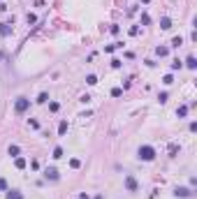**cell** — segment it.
<instances>
[{"instance_id":"obj_3","label":"cell","mask_w":197,"mask_h":199,"mask_svg":"<svg viewBox=\"0 0 197 199\" xmlns=\"http://www.w3.org/2000/svg\"><path fill=\"white\" fill-rule=\"evenodd\" d=\"M125 190L128 192H137V190H139V185H137V181H134V176H130V174L125 176Z\"/></svg>"},{"instance_id":"obj_13","label":"cell","mask_w":197,"mask_h":199,"mask_svg":"<svg viewBox=\"0 0 197 199\" xmlns=\"http://www.w3.org/2000/svg\"><path fill=\"white\" fill-rule=\"evenodd\" d=\"M181 44H183V37H181V35H176V37L172 40V46H174V49H179Z\"/></svg>"},{"instance_id":"obj_15","label":"cell","mask_w":197,"mask_h":199,"mask_svg":"<svg viewBox=\"0 0 197 199\" xmlns=\"http://www.w3.org/2000/svg\"><path fill=\"white\" fill-rule=\"evenodd\" d=\"M167 151H169V155L174 157L176 153H179V144H169V146H167Z\"/></svg>"},{"instance_id":"obj_31","label":"cell","mask_w":197,"mask_h":199,"mask_svg":"<svg viewBox=\"0 0 197 199\" xmlns=\"http://www.w3.org/2000/svg\"><path fill=\"white\" fill-rule=\"evenodd\" d=\"M111 67L118 69V67H121V60H118V58H114V60H111Z\"/></svg>"},{"instance_id":"obj_1","label":"cell","mask_w":197,"mask_h":199,"mask_svg":"<svg viewBox=\"0 0 197 199\" xmlns=\"http://www.w3.org/2000/svg\"><path fill=\"white\" fill-rule=\"evenodd\" d=\"M137 155H139V160H144V162H151L153 157H155V148L153 146H139Z\"/></svg>"},{"instance_id":"obj_16","label":"cell","mask_w":197,"mask_h":199,"mask_svg":"<svg viewBox=\"0 0 197 199\" xmlns=\"http://www.w3.org/2000/svg\"><path fill=\"white\" fill-rule=\"evenodd\" d=\"M186 67H190V69H197V60L193 58V56H190L188 60H186Z\"/></svg>"},{"instance_id":"obj_22","label":"cell","mask_w":197,"mask_h":199,"mask_svg":"<svg viewBox=\"0 0 197 199\" xmlns=\"http://www.w3.org/2000/svg\"><path fill=\"white\" fill-rule=\"evenodd\" d=\"M162 83H165V86H172V83H174V77H172V74H167V77L162 79Z\"/></svg>"},{"instance_id":"obj_23","label":"cell","mask_w":197,"mask_h":199,"mask_svg":"<svg viewBox=\"0 0 197 199\" xmlns=\"http://www.w3.org/2000/svg\"><path fill=\"white\" fill-rule=\"evenodd\" d=\"M54 157H56V160H58V157H63V148H60V146L54 148Z\"/></svg>"},{"instance_id":"obj_4","label":"cell","mask_w":197,"mask_h":199,"mask_svg":"<svg viewBox=\"0 0 197 199\" xmlns=\"http://www.w3.org/2000/svg\"><path fill=\"white\" fill-rule=\"evenodd\" d=\"M44 178L46 181H58V169H56V167H46L44 169Z\"/></svg>"},{"instance_id":"obj_10","label":"cell","mask_w":197,"mask_h":199,"mask_svg":"<svg viewBox=\"0 0 197 199\" xmlns=\"http://www.w3.org/2000/svg\"><path fill=\"white\" fill-rule=\"evenodd\" d=\"M67 130H70V125H67V121H60V125H58V134L63 137V134H65Z\"/></svg>"},{"instance_id":"obj_27","label":"cell","mask_w":197,"mask_h":199,"mask_svg":"<svg viewBox=\"0 0 197 199\" xmlns=\"http://www.w3.org/2000/svg\"><path fill=\"white\" fill-rule=\"evenodd\" d=\"M142 23H144V26H148V23H151V16H148V14H142Z\"/></svg>"},{"instance_id":"obj_19","label":"cell","mask_w":197,"mask_h":199,"mask_svg":"<svg viewBox=\"0 0 197 199\" xmlns=\"http://www.w3.org/2000/svg\"><path fill=\"white\" fill-rule=\"evenodd\" d=\"M70 167H72V169H79V167H81V160H79V157H72V160H70Z\"/></svg>"},{"instance_id":"obj_2","label":"cell","mask_w":197,"mask_h":199,"mask_svg":"<svg viewBox=\"0 0 197 199\" xmlns=\"http://www.w3.org/2000/svg\"><path fill=\"white\" fill-rule=\"evenodd\" d=\"M28 107H30V100H28V97H16V104H14L16 113H23V111H28Z\"/></svg>"},{"instance_id":"obj_35","label":"cell","mask_w":197,"mask_h":199,"mask_svg":"<svg viewBox=\"0 0 197 199\" xmlns=\"http://www.w3.org/2000/svg\"><path fill=\"white\" fill-rule=\"evenodd\" d=\"M142 2H148V0H142Z\"/></svg>"},{"instance_id":"obj_8","label":"cell","mask_w":197,"mask_h":199,"mask_svg":"<svg viewBox=\"0 0 197 199\" xmlns=\"http://www.w3.org/2000/svg\"><path fill=\"white\" fill-rule=\"evenodd\" d=\"M160 28H162V30H169V28H172V19L169 16H162L160 19Z\"/></svg>"},{"instance_id":"obj_30","label":"cell","mask_w":197,"mask_h":199,"mask_svg":"<svg viewBox=\"0 0 197 199\" xmlns=\"http://www.w3.org/2000/svg\"><path fill=\"white\" fill-rule=\"evenodd\" d=\"M181 67H183V63H181V60H174V63H172V69H181Z\"/></svg>"},{"instance_id":"obj_21","label":"cell","mask_w":197,"mask_h":199,"mask_svg":"<svg viewBox=\"0 0 197 199\" xmlns=\"http://www.w3.org/2000/svg\"><path fill=\"white\" fill-rule=\"evenodd\" d=\"M123 95V88H111V97H121Z\"/></svg>"},{"instance_id":"obj_11","label":"cell","mask_w":197,"mask_h":199,"mask_svg":"<svg viewBox=\"0 0 197 199\" xmlns=\"http://www.w3.org/2000/svg\"><path fill=\"white\" fill-rule=\"evenodd\" d=\"M19 153H21V148H19L16 144H12V146H9V155H12V157H19Z\"/></svg>"},{"instance_id":"obj_29","label":"cell","mask_w":197,"mask_h":199,"mask_svg":"<svg viewBox=\"0 0 197 199\" xmlns=\"http://www.w3.org/2000/svg\"><path fill=\"white\" fill-rule=\"evenodd\" d=\"M158 100H160V102L165 104V102H167V100H169V95H167V93H160V95H158Z\"/></svg>"},{"instance_id":"obj_28","label":"cell","mask_w":197,"mask_h":199,"mask_svg":"<svg viewBox=\"0 0 197 199\" xmlns=\"http://www.w3.org/2000/svg\"><path fill=\"white\" fill-rule=\"evenodd\" d=\"M26 21H28V23H37V16H35V14H28Z\"/></svg>"},{"instance_id":"obj_7","label":"cell","mask_w":197,"mask_h":199,"mask_svg":"<svg viewBox=\"0 0 197 199\" xmlns=\"http://www.w3.org/2000/svg\"><path fill=\"white\" fill-rule=\"evenodd\" d=\"M188 109H190L188 104H181L179 109H176V116H179V118H186V116H188Z\"/></svg>"},{"instance_id":"obj_24","label":"cell","mask_w":197,"mask_h":199,"mask_svg":"<svg viewBox=\"0 0 197 199\" xmlns=\"http://www.w3.org/2000/svg\"><path fill=\"white\" fill-rule=\"evenodd\" d=\"M58 109H60L58 102H49V111H58Z\"/></svg>"},{"instance_id":"obj_25","label":"cell","mask_w":197,"mask_h":199,"mask_svg":"<svg viewBox=\"0 0 197 199\" xmlns=\"http://www.w3.org/2000/svg\"><path fill=\"white\" fill-rule=\"evenodd\" d=\"M46 100H49V95H46V93H40V97H37V102H40V104H44Z\"/></svg>"},{"instance_id":"obj_9","label":"cell","mask_w":197,"mask_h":199,"mask_svg":"<svg viewBox=\"0 0 197 199\" xmlns=\"http://www.w3.org/2000/svg\"><path fill=\"white\" fill-rule=\"evenodd\" d=\"M7 199H23V195L19 190H7Z\"/></svg>"},{"instance_id":"obj_17","label":"cell","mask_w":197,"mask_h":199,"mask_svg":"<svg viewBox=\"0 0 197 199\" xmlns=\"http://www.w3.org/2000/svg\"><path fill=\"white\" fill-rule=\"evenodd\" d=\"M14 165H16V169H26V160H23V157H16Z\"/></svg>"},{"instance_id":"obj_18","label":"cell","mask_w":197,"mask_h":199,"mask_svg":"<svg viewBox=\"0 0 197 199\" xmlns=\"http://www.w3.org/2000/svg\"><path fill=\"white\" fill-rule=\"evenodd\" d=\"M86 83H88V86H95V83H98V77H95V74H88V77H86Z\"/></svg>"},{"instance_id":"obj_6","label":"cell","mask_w":197,"mask_h":199,"mask_svg":"<svg viewBox=\"0 0 197 199\" xmlns=\"http://www.w3.org/2000/svg\"><path fill=\"white\" fill-rule=\"evenodd\" d=\"M174 195H176V197H193V192H190L188 188H174Z\"/></svg>"},{"instance_id":"obj_34","label":"cell","mask_w":197,"mask_h":199,"mask_svg":"<svg viewBox=\"0 0 197 199\" xmlns=\"http://www.w3.org/2000/svg\"><path fill=\"white\" fill-rule=\"evenodd\" d=\"M77 199H88V195H86V192H81V195H79Z\"/></svg>"},{"instance_id":"obj_20","label":"cell","mask_w":197,"mask_h":199,"mask_svg":"<svg viewBox=\"0 0 197 199\" xmlns=\"http://www.w3.org/2000/svg\"><path fill=\"white\" fill-rule=\"evenodd\" d=\"M28 125H30L33 130H40V121H37V118H30V121H28Z\"/></svg>"},{"instance_id":"obj_14","label":"cell","mask_w":197,"mask_h":199,"mask_svg":"<svg viewBox=\"0 0 197 199\" xmlns=\"http://www.w3.org/2000/svg\"><path fill=\"white\" fill-rule=\"evenodd\" d=\"M155 53H158L160 58H165V56L169 53V49H167V46H158V49H155Z\"/></svg>"},{"instance_id":"obj_26","label":"cell","mask_w":197,"mask_h":199,"mask_svg":"<svg viewBox=\"0 0 197 199\" xmlns=\"http://www.w3.org/2000/svg\"><path fill=\"white\" fill-rule=\"evenodd\" d=\"M109 33H111V35H118V33H121V26H116V23H114V26L109 28Z\"/></svg>"},{"instance_id":"obj_32","label":"cell","mask_w":197,"mask_h":199,"mask_svg":"<svg viewBox=\"0 0 197 199\" xmlns=\"http://www.w3.org/2000/svg\"><path fill=\"white\" fill-rule=\"evenodd\" d=\"M130 35H132V37H134V35H139V28L132 26V28H130Z\"/></svg>"},{"instance_id":"obj_12","label":"cell","mask_w":197,"mask_h":199,"mask_svg":"<svg viewBox=\"0 0 197 199\" xmlns=\"http://www.w3.org/2000/svg\"><path fill=\"white\" fill-rule=\"evenodd\" d=\"M121 46H123L121 42H116V44H109V46H104V51H107V53H111V51H116V49H121Z\"/></svg>"},{"instance_id":"obj_33","label":"cell","mask_w":197,"mask_h":199,"mask_svg":"<svg viewBox=\"0 0 197 199\" xmlns=\"http://www.w3.org/2000/svg\"><path fill=\"white\" fill-rule=\"evenodd\" d=\"M0 190H7V181L5 178H0Z\"/></svg>"},{"instance_id":"obj_5","label":"cell","mask_w":197,"mask_h":199,"mask_svg":"<svg viewBox=\"0 0 197 199\" xmlns=\"http://www.w3.org/2000/svg\"><path fill=\"white\" fill-rule=\"evenodd\" d=\"M12 26H14V19L7 23H0V35H12Z\"/></svg>"}]
</instances>
